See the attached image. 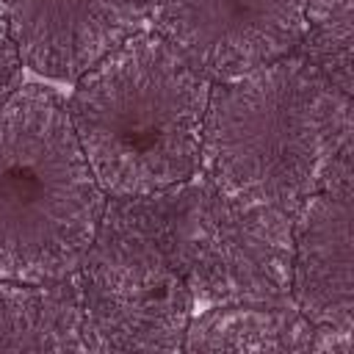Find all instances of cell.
<instances>
[{
    "label": "cell",
    "instance_id": "obj_1",
    "mask_svg": "<svg viewBox=\"0 0 354 354\" xmlns=\"http://www.w3.org/2000/svg\"><path fill=\"white\" fill-rule=\"evenodd\" d=\"M348 130V94L282 55L210 86L199 163L221 196L288 210L329 177Z\"/></svg>",
    "mask_w": 354,
    "mask_h": 354
},
{
    "label": "cell",
    "instance_id": "obj_2",
    "mask_svg": "<svg viewBox=\"0 0 354 354\" xmlns=\"http://www.w3.org/2000/svg\"><path fill=\"white\" fill-rule=\"evenodd\" d=\"M210 86L158 33H133L75 80L69 122L105 196L147 199L194 177Z\"/></svg>",
    "mask_w": 354,
    "mask_h": 354
},
{
    "label": "cell",
    "instance_id": "obj_3",
    "mask_svg": "<svg viewBox=\"0 0 354 354\" xmlns=\"http://www.w3.org/2000/svg\"><path fill=\"white\" fill-rule=\"evenodd\" d=\"M100 188L69 122L66 102L19 86L0 105V279H64L102 227Z\"/></svg>",
    "mask_w": 354,
    "mask_h": 354
},
{
    "label": "cell",
    "instance_id": "obj_4",
    "mask_svg": "<svg viewBox=\"0 0 354 354\" xmlns=\"http://www.w3.org/2000/svg\"><path fill=\"white\" fill-rule=\"evenodd\" d=\"M310 0H152L155 33L210 80H227L290 53Z\"/></svg>",
    "mask_w": 354,
    "mask_h": 354
},
{
    "label": "cell",
    "instance_id": "obj_5",
    "mask_svg": "<svg viewBox=\"0 0 354 354\" xmlns=\"http://www.w3.org/2000/svg\"><path fill=\"white\" fill-rule=\"evenodd\" d=\"M152 0H0L22 64L75 83L130 39Z\"/></svg>",
    "mask_w": 354,
    "mask_h": 354
},
{
    "label": "cell",
    "instance_id": "obj_6",
    "mask_svg": "<svg viewBox=\"0 0 354 354\" xmlns=\"http://www.w3.org/2000/svg\"><path fill=\"white\" fill-rule=\"evenodd\" d=\"M293 296L304 315L337 335L351 332V171L348 147L329 177L301 202L293 230Z\"/></svg>",
    "mask_w": 354,
    "mask_h": 354
},
{
    "label": "cell",
    "instance_id": "obj_7",
    "mask_svg": "<svg viewBox=\"0 0 354 354\" xmlns=\"http://www.w3.org/2000/svg\"><path fill=\"white\" fill-rule=\"evenodd\" d=\"M77 313L39 285L0 279V348H80Z\"/></svg>",
    "mask_w": 354,
    "mask_h": 354
},
{
    "label": "cell",
    "instance_id": "obj_8",
    "mask_svg": "<svg viewBox=\"0 0 354 354\" xmlns=\"http://www.w3.org/2000/svg\"><path fill=\"white\" fill-rule=\"evenodd\" d=\"M279 326L254 310H216L202 315L188 332V348H277Z\"/></svg>",
    "mask_w": 354,
    "mask_h": 354
},
{
    "label": "cell",
    "instance_id": "obj_9",
    "mask_svg": "<svg viewBox=\"0 0 354 354\" xmlns=\"http://www.w3.org/2000/svg\"><path fill=\"white\" fill-rule=\"evenodd\" d=\"M22 80V55L17 50V41L0 17V105L19 88Z\"/></svg>",
    "mask_w": 354,
    "mask_h": 354
}]
</instances>
